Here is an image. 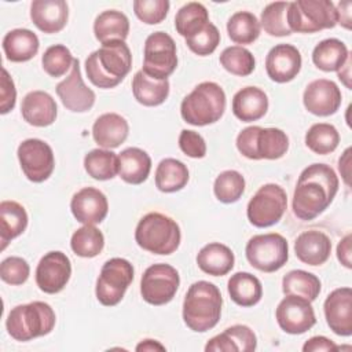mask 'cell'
<instances>
[{"mask_svg": "<svg viewBox=\"0 0 352 352\" xmlns=\"http://www.w3.org/2000/svg\"><path fill=\"white\" fill-rule=\"evenodd\" d=\"M338 186V177L330 165H308L300 173L294 188L293 213L300 220H314L333 202Z\"/></svg>", "mask_w": 352, "mask_h": 352, "instance_id": "6da1fadb", "label": "cell"}, {"mask_svg": "<svg viewBox=\"0 0 352 352\" xmlns=\"http://www.w3.org/2000/svg\"><path fill=\"white\" fill-rule=\"evenodd\" d=\"M132 54L122 40L103 43L102 47L85 59V72L89 81L99 88L117 87L131 72Z\"/></svg>", "mask_w": 352, "mask_h": 352, "instance_id": "7a4b0ae2", "label": "cell"}, {"mask_svg": "<svg viewBox=\"0 0 352 352\" xmlns=\"http://www.w3.org/2000/svg\"><path fill=\"white\" fill-rule=\"evenodd\" d=\"M223 298L217 286L208 280L194 282L183 301V320L186 326L204 333L213 329L221 316Z\"/></svg>", "mask_w": 352, "mask_h": 352, "instance_id": "3957f363", "label": "cell"}, {"mask_svg": "<svg viewBox=\"0 0 352 352\" xmlns=\"http://www.w3.org/2000/svg\"><path fill=\"white\" fill-rule=\"evenodd\" d=\"M226 110V94L213 81L198 84L180 104L182 118L191 125L205 126L217 122Z\"/></svg>", "mask_w": 352, "mask_h": 352, "instance_id": "277c9868", "label": "cell"}, {"mask_svg": "<svg viewBox=\"0 0 352 352\" xmlns=\"http://www.w3.org/2000/svg\"><path fill=\"white\" fill-rule=\"evenodd\" d=\"M182 239L179 224L160 212L144 214L135 230V241L143 249L154 254H172Z\"/></svg>", "mask_w": 352, "mask_h": 352, "instance_id": "5b68a950", "label": "cell"}, {"mask_svg": "<svg viewBox=\"0 0 352 352\" xmlns=\"http://www.w3.org/2000/svg\"><path fill=\"white\" fill-rule=\"evenodd\" d=\"M56 316L50 304L33 301L14 307L6 320L8 334L16 341H30L52 331Z\"/></svg>", "mask_w": 352, "mask_h": 352, "instance_id": "8992f818", "label": "cell"}, {"mask_svg": "<svg viewBox=\"0 0 352 352\" xmlns=\"http://www.w3.org/2000/svg\"><path fill=\"white\" fill-rule=\"evenodd\" d=\"M238 151L249 160H278L289 148V138L279 128L248 126L236 136Z\"/></svg>", "mask_w": 352, "mask_h": 352, "instance_id": "52a82bcc", "label": "cell"}, {"mask_svg": "<svg viewBox=\"0 0 352 352\" xmlns=\"http://www.w3.org/2000/svg\"><path fill=\"white\" fill-rule=\"evenodd\" d=\"M287 25L297 33H316L337 25L336 6L330 0H296L289 3Z\"/></svg>", "mask_w": 352, "mask_h": 352, "instance_id": "ba28073f", "label": "cell"}, {"mask_svg": "<svg viewBox=\"0 0 352 352\" xmlns=\"http://www.w3.org/2000/svg\"><path fill=\"white\" fill-rule=\"evenodd\" d=\"M245 254L249 264L256 270L275 272L289 260V245L280 234H258L248 241Z\"/></svg>", "mask_w": 352, "mask_h": 352, "instance_id": "9c48e42d", "label": "cell"}, {"mask_svg": "<svg viewBox=\"0 0 352 352\" xmlns=\"http://www.w3.org/2000/svg\"><path fill=\"white\" fill-rule=\"evenodd\" d=\"M133 280V267L132 264L121 257H113L107 260L100 270L96 279L95 294L98 301L106 307L117 305L128 286Z\"/></svg>", "mask_w": 352, "mask_h": 352, "instance_id": "30bf717a", "label": "cell"}, {"mask_svg": "<svg viewBox=\"0 0 352 352\" xmlns=\"http://www.w3.org/2000/svg\"><path fill=\"white\" fill-rule=\"evenodd\" d=\"M287 208L286 191L275 183L261 186L250 198L246 214L254 227L265 228L276 224Z\"/></svg>", "mask_w": 352, "mask_h": 352, "instance_id": "8fae6325", "label": "cell"}, {"mask_svg": "<svg viewBox=\"0 0 352 352\" xmlns=\"http://www.w3.org/2000/svg\"><path fill=\"white\" fill-rule=\"evenodd\" d=\"M177 66L175 40L165 32H154L144 41L143 72L155 80H168Z\"/></svg>", "mask_w": 352, "mask_h": 352, "instance_id": "7c38bea8", "label": "cell"}, {"mask_svg": "<svg viewBox=\"0 0 352 352\" xmlns=\"http://www.w3.org/2000/svg\"><path fill=\"white\" fill-rule=\"evenodd\" d=\"M180 285V276L175 267L158 263L153 264L142 275L140 294L151 305H165L173 300Z\"/></svg>", "mask_w": 352, "mask_h": 352, "instance_id": "4fadbf2b", "label": "cell"}, {"mask_svg": "<svg viewBox=\"0 0 352 352\" xmlns=\"http://www.w3.org/2000/svg\"><path fill=\"white\" fill-rule=\"evenodd\" d=\"M23 175L33 183L47 180L55 168L54 151L41 139H26L18 146L16 151Z\"/></svg>", "mask_w": 352, "mask_h": 352, "instance_id": "5bb4252c", "label": "cell"}, {"mask_svg": "<svg viewBox=\"0 0 352 352\" xmlns=\"http://www.w3.org/2000/svg\"><path fill=\"white\" fill-rule=\"evenodd\" d=\"M275 318L279 327L287 334H302L316 323L311 301L293 294H286L278 304Z\"/></svg>", "mask_w": 352, "mask_h": 352, "instance_id": "9a60e30c", "label": "cell"}, {"mask_svg": "<svg viewBox=\"0 0 352 352\" xmlns=\"http://www.w3.org/2000/svg\"><path fill=\"white\" fill-rule=\"evenodd\" d=\"M72 275L70 258L60 250L45 253L36 268V283L47 294L63 290Z\"/></svg>", "mask_w": 352, "mask_h": 352, "instance_id": "2e32d148", "label": "cell"}, {"mask_svg": "<svg viewBox=\"0 0 352 352\" xmlns=\"http://www.w3.org/2000/svg\"><path fill=\"white\" fill-rule=\"evenodd\" d=\"M56 95L62 104L70 111L85 113L92 109L96 96L81 77L78 59H74L69 76L56 85Z\"/></svg>", "mask_w": 352, "mask_h": 352, "instance_id": "e0dca14e", "label": "cell"}, {"mask_svg": "<svg viewBox=\"0 0 352 352\" xmlns=\"http://www.w3.org/2000/svg\"><path fill=\"white\" fill-rule=\"evenodd\" d=\"M341 99L342 96L338 85L326 78L311 81L302 95L305 109L319 117L334 114L341 106Z\"/></svg>", "mask_w": 352, "mask_h": 352, "instance_id": "ac0fdd59", "label": "cell"}, {"mask_svg": "<svg viewBox=\"0 0 352 352\" xmlns=\"http://www.w3.org/2000/svg\"><path fill=\"white\" fill-rule=\"evenodd\" d=\"M327 326L342 337L352 334V289L338 287L333 290L323 304Z\"/></svg>", "mask_w": 352, "mask_h": 352, "instance_id": "d6986e66", "label": "cell"}, {"mask_svg": "<svg viewBox=\"0 0 352 352\" xmlns=\"http://www.w3.org/2000/svg\"><path fill=\"white\" fill-rule=\"evenodd\" d=\"M301 54L292 44H278L265 56L267 74L279 84L294 80L301 70Z\"/></svg>", "mask_w": 352, "mask_h": 352, "instance_id": "ffe728a7", "label": "cell"}, {"mask_svg": "<svg viewBox=\"0 0 352 352\" xmlns=\"http://www.w3.org/2000/svg\"><path fill=\"white\" fill-rule=\"evenodd\" d=\"M70 210L78 223L95 226L106 219L109 202L100 190L95 187H84L73 195Z\"/></svg>", "mask_w": 352, "mask_h": 352, "instance_id": "44dd1931", "label": "cell"}, {"mask_svg": "<svg viewBox=\"0 0 352 352\" xmlns=\"http://www.w3.org/2000/svg\"><path fill=\"white\" fill-rule=\"evenodd\" d=\"M30 19L43 33H58L69 19L67 3L65 0H34L30 4Z\"/></svg>", "mask_w": 352, "mask_h": 352, "instance_id": "7402d4cb", "label": "cell"}, {"mask_svg": "<svg viewBox=\"0 0 352 352\" xmlns=\"http://www.w3.org/2000/svg\"><path fill=\"white\" fill-rule=\"evenodd\" d=\"M257 348V337L246 324H234L214 336L205 345L206 352H253Z\"/></svg>", "mask_w": 352, "mask_h": 352, "instance_id": "603a6c76", "label": "cell"}, {"mask_svg": "<svg viewBox=\"0 0 352 352\" xmlns=\"http://www.w3.org/2000/svg\"><path fill=\"white\" fill-rule=\"evenodd\" d=\"M294 253L297 258L308 265L324 264L331 253L330 238L318 230L301 232L294 242Z\"/></svg>", "mask_w": 352, "mask_h": 352, "instance_id": "cb8c5ba5", "label": "cell"}, {"mask_svg": "<svg viewBox=\"0 0 352 352\" xmlns=\"http://www.w3.org/2000/svg\"><path fill=\"white\" fill-rule=\"evenodd\" d=\"M23 120L33 126H48L58 116V106L55 99L45 91H32L21 104Z\"/></svg>", "mask_w": 352, "mask_h": 352, "instance_id": "d4e9b609", "label": "cell"}, {"mask_svg": "<svg viewBox=\"0 0 352 352\" xmlns=\"http://www.w3.org/2000/svg\"><path fill=\"white\" fill-rule=\"evenodd\" d=\"M129 133L128 121L117 113H104L92 125V138L102 148H116L122 144Z\"/></svg>", "mask_w": 352, "mask_h": 352, "instance_id": "484cf974", "label": "cell"}, {"mask_svg": "<svg viewBox=\"0 0 352 352\" xmlns=\"http://www.w3.org/2000/svg\"><path fill=\"white\" fill-rule=\"evenodd\" d=\"M268 110V96L257 87H245L239 89L232 98V113L243 121H257L265 116Z\"/></svg>", "mask_w": 352, "mask_h": 352, "instance_id": "4316f807", "label": "cell"}, {"mask_svg": "<svg viewBox=\"0 0 352 352\" xmlns=\"http://www.w3.org/2000/svg\"><path fill=\"white\" fill-rule=\"evenodd\" d=\"M151 170L150 155L139 147H128L118 154V176L129 184H142Z\"/></svg>", "mask_w": 352, "mask_h": 352, "instance_id": "83f0119b", "label": "cell"}, {"mask_svg": "<svg viewBox=\"0 0 352 352\" xmlns=\"http://www.w3.org/2000/svg\"><path fill=\"white\" fill-rule=\"evenodd\" d=\"M234 252L224 243L210 242L197 254V264L201 271L212 276L227 275L234 268Z\"/></svg>", "mask_w": 352, "mask_h": 352, "instance_id": "f1b7e54d", "label": "cell"}, {"mask_svg": "<svg viewBox=\"0 0 352 352\" xmlns=\"http://www.w3.org/2000/svg\"><path fill=\"white\" fill-rule=\"evenodd\" d=\"M40 41L36 33L29 29H14L3 38V51L11 62H28L38 51Z\"/></svg>", "mask_w": 352, "mask_h": 352, "instance_id": "f546056e", "label": "cell"}, {"mask_svg": "<svg viewBox=\"0 0 352 352\" xmlns=\"http://www.w3.org/2000/svg\"><path fill=\"white\" fill-rule=\"evenodd\" d=\"M132 92L140 104L147 107L160 106L169 95V81L155 80L143 70H139L132 78Z\"/></svg>", "mask_w": 352, "mask_h": 352, "instance_id": "4dcf8cb0", "label": "cell"}, {"mask_svg": "<svg viewBox=\"0 0 352 352\" xmlns=\"http://www.w3.org/2000/svg\"><path fill=\"white\" fill-rule=\"evenodd\" d=\"M28 227V213L15 201H1L0 204V242L1 250L10 241L19 236Z\"/></svg>", "mask_w": 352, "mask_h": 352, "instance_id": "1f68e13d", "label": "cell"}, {"mask_svg": "<svg viewBox=\"0 0 352 352\" xmlns=\"http://www.w3.org/2000/svg\"><path fill=\"white\" fill-rule=\"evenodd\" d=\"M230 298L241 307H253L263 297V286L250 272H235L227 283Z\"/></svg>", "mask_w": 352, "mask_h": 352, "instance_id": "d6a6232c", "label": "cell"}, {"mask_svg": "<svg viewBox=\"0 0 352 352\" xmlns=\"http://www.w3.org/2000/svg\"><path fill=\"white\" fill-rule=\"evenodd\" d=\"M94 33L96 40L102 44L111 40L125 41L129 33L128 16L117 10L103 11L94 22Z\"/></svg>", "mask_w": 352, "mask_h": 352, "instance_id": "836d02e7", "label": "cell"}, {"mask_svg": "<svg viewBox=\"0 0 352 352\" xmlns=\"http://www.w3.org/2000/svg\"><path fill=\"white\" fill-rule=\"evenodd\" d=\"M190 179L187 166L176 158L160 161L155 169V187L162 192H176L186 187Z\"/></svg>", "mask_w": 352, "mask_h": 352, "instance_id": "e575fe53", "label": "cell"}, {"mask_svg": "<svg viewBox=\"0 0 352 352\" xmlns=\"http://www.w3.org/2000/svg\"><path fill=\"white\" fill-rule=\"evenodd\" d=\"M349 51L338 38H326L315 45L312 51L314 65L323 72H337L346 60Z\"/></svg>", "mask_w": 352, "mask_h": 352, "instance_id": "d590c367", "label": "cell"}, {"mask_svg": "<svg viewBox=\"0 0 352 352\" xmlns=\"http://www.w3.org/2000/svg\"><path fill=\"white\" fill-rule=\"evenodd\" d=\"M320 280L316 275L304 271V270H293L289 271L282 279V290L286 294L300 296L307 298L308 301H314L318 298L320 293Z\"/></svg>", "mask_w": 352, "mask_h": 352, "instance_id": "8d00e7d4", "label": "cell"}, {"mask_svg": "<svg viewBox=\"0 0 352 352\" xmlns=\"http://www.w3.org/2000/svg\"><path fill=\"white\" fill-rule=\"evenodd\" d=\"M209 23V14L204 4L190 1L184 4L175 16L176 32L183 37H191Z\"/></svg>", "mask_w": 352, "mask_h": 352, "instance_id": "74e56055", "label": "cell"}, {"mask_svg": "<svg viewBox=\"0 0 352 352\" xmlns=\"http://www.w3.org/2000/svg\"><path fill=\"white\" fill-rule=\"evenodd\" d=\"M260 21L250 11H238L227 22V32L231 41L236 44H252L260 36Z\"/></svg>", "mask_w": 352, "mask_h": 352, "instance_id": "f35d334b", "label": "cell"}, {"mask_svg": "<svg viewBox=\"0 0 352 352\" xmlns=\"http://www.w3.org/2000/svg\"><path fill=\"white\" fill-rule=\"evenodd\" d=\"M84 168L96 180H110L118 175V155L107 148H94L85 154Z\"/></svg>", "mask_w": 352, "mask_h": 352, "instance_id": "ab89813d", "label": "cell"}, {"mask_svg": "<svg viewBox=\"0 0 352 352\" xmlns=\"http://www.w3.org/2000/svg\"><path fill=\"white\" fill-rule=\"evenodd\" d=\"M104 246V236L95 226L84 224L76 230L70 239V248L74 254L85 258L98 256Z\"/></svg>", "mask_w": 352, "mask_h": 352, "instance_id": "60d3db41", "label": "cell"}, {"mask_svg": "<svg viewBox=\"0 0 352 352\" xmlns=\"http://www.w3.org/2000/svg\"><path fill=\"white\" fill-rule=\"evenodd\" d=\"M340 143V133L334 125L327 122L314 124L305 133L307 147L319 155L333 153Z\"/></svg>", "mask_w": 352, "mask_h": 352, "instance_id": "b9f144b4", "label": "cell"}, {"mask_svg": "<svg viewBox=\"0 0 352 352\" xmlns=\"http://www.w3.org/2000/svg\"><path fill=\"white\" fill-rule=\"evenodd\" d=\"M220 65L234 76L246 77L253 73L256 60L249 50L241 45H231L220 54Z\"/></svg>", "mask_w": 352, "mask_h": 352, "instance_id": "7bdbcfd3", "label": "cell"}, {"mask_svg": "<svg viewBox=\"0 0 352 352\" xmlns=\"http://www.w3.org/2000/svg\"><path fill=\"white\" fill-rule=\"evenodd\" d=\"M287 1H275L270 3L261 12L260 26L270 36L283 37L292 34V30L287 25Z\"/></svg>", "mask_w": 352, "mask_h": 352, "instance_id": "ee69618b", "label": "cell"}, {"mask_svg": "<svg viewBox=\"0 0 352 352\" xmlns=\"http://www.w3.org/2000/svg\"><path fill=\"white\" fill-rule=\"evenodd\" d=\"M245 191V179L243 176L234 169L221 172L213 184V192L216 198L223 204L236 202Z\"/></svg>", "mask_w": 352, "mask_h": 352, "instance_id": "f6af8a7d", "label": "cell"}, {"mask_svg": "<svg viewBox=\"0 0 352 352\" xmlns=\"http://www.w3.org/2000/svg\"><path fill=\"white\" fill-rule=\"evenodd\" d=\"M74 58L70 50L63 44H55L45 50L41 58V65L44 72L51 77H60L72 69Z\"/></svg>", "mask_w": 352, "mask_h": 352, "instance_id": "bcb514c9", "label": "cell"}, {"mask_svg": "<svg viewBox=\"0 0 352 352\" xmlns=\"http://www.w3.org/2000/svg\"><path fill=\"white\" fill-rule=\"evenodd\" d=\"M186 44L194 54L199 56L210 55L220 44V32L212 22H209L202 30L191 37H187Z\"/></svg>", "mask_w": 352, "mask_h": 352, "instance_id": "7dc6e473", "label": "cell"}, {"mask_svg": "<svg viewBox=\"0 0 352 352\" xmlns=\"http://www.w3.org/2000/svg\"><path fill=\"white\" fill-rule=\"evenodd\" d=\"M170 3L168 0H135V15L147 25L161 23L169 11Z\"/></svg>", "mask_w": 352, "mask_h": 352, "instance_id": "c3c4849f", "label": "cell"}, {"mask_svg": "<svg viewBox=\"0 0 352 352\" xmlns=\"http://www.w3.org/2000/svg\"><path fill=\"white\" fill-rule=\"evenodd\" d=\"M30 267L28 261L18 256L7 257L0 264V278L8 285H22L28 280Z\"/></svg>", "mask_w": 352, "mask_h": 352, "instance_id": "681fc988", "label": "cell"}, {"mask_svg": "<svg viewBox=\"0 0 352 352\" xmlns=\"http://www.w3.org/2000/svg\"><path fill=\"white\" fill-rule=\"evenodd\" d=\"M180 150L191 158H204L206 155V143L204 138L191 129H183L179 135Z\"/></svg>", "mask_w": 352, "mask_h": 352, "instance_id": "f907efd6", "label": "cell"}, {"mask_svg": "<svg viewBox=\"0 0 352 352\" xmlns=\"http://www.w3.org/2000/svg\"><path fill=\"white\" fill-rule=\"evenodd\" d=\"M1 88H0V113L7 114L11 111L15 106L16 100V89L14 85V81L8 72L3 67L1 69Z\"/></svg>", "mask_w": 352, "mask_h": 352, "instance_id": "816d5d0a", "label": "cell"}, {"mask_svg": "<svg viewBox=\"0 0 352 352\" xmlns=\"http://www.w3.org/2000/svg\"><path fill=\"white\" fill-rule=\"evenodd\" d=\"M302 351L304 352H318V351L331 352V351H337V345L324 336H315L305 341V344L302 345Z\"/></svg>", "mask_w": 352, "mask_h": 352, "instance_id": "f5cc1de1", "label": "cell"}, {"mask_svg": "<svg viewBox=\"0 0 352 352\" xmlns=\"http://www.w3.org/2000/svg\"><path fill=\"white\" fill-rule=\"evenodd\" d=\"M351 241L352 235L346 234L338 243L337 246V258L338 261L345 267V268H352V261H351Z\"/></svg>", "mask_w": 352, "mask_h": 352, "instance_id": "db71d44e", "label": "cell"}, {"mask_svg": "<svg viewBox=\"0 0 352 352\" xmlns=\"http://www.w3.org/2000/svg\"><path fill=\"white\" fill-rule=\"evenodd\" d=\"M351 7H352V3L351 1H340L337 8H336V12H337V23H340L342 28L351 30L352 25H351Z\"/></svg>", "mask_w": 352, "mask_h": 352, "instance_id": "11a10c76", "label": "cell"}, {"mask_svg": "<svg viewBox=\"0 0 352 352\" xmlns=\"http://www.w3.org/2000/svg\"><path fill=\"white\" fill-rule=\"evenodd\" d=\"M338 169L346 186H349V176H351V148L348 147L344 154L338 160Z\"/></svg>", "mask_w": 352, "mask_h": 352, "instance_id": "9f6ffc18", "label": "cell"}, {"mask_svg": "<svg viewBox=\"0 0 352 352\" xmlns=\"http://www.w3.org/2000/svg\"><path fill=\"white\" fill-rule=\"evenodd\" d=\"M135 349H136L138 352H143V351L151 352V351H165V346H164L160 341H157V340H150V338H147V340L140 341V342L136 345Z\"/></svg>", "mask_w": 352, "mask_h": 352, "instance_id": "6f0895ef", "label": "cell"}, {"mask_svg": "<svg viewBox=\"0 0 352 352\" xmlns=\"http://www.w3.org/2000/svg\"><path fill=\"white\" fill-rule=\"evenodd\" d=\"M337 72H338V78L344 82L346 88L351 89V54L348 55L345 63Z\"/></svg>", "mask_w": 352, "mask_h": 352, "instance_id": "680465c9", "label": "cell"}]
</instances>
